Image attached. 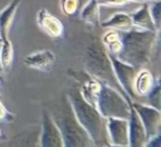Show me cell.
<instances>
[{
    "mask_svg": "<svg viewBox=\"0 0 161 147\" xmlns=\"http://www.w3.org/2000/svg\"><path fill=\"white\" fill-rule=\"evenodd\" d=\"M158 32L132 27L120 34L121 49L116 56L121 62L139 68L151 60L158 42Z\"/></svg>",
    "mask_w": 161,
    "mask_h": 147,
    "instance_id": "6da1fadb",
    "label": "cell"
},
{
    "mask_svg": "<svg viewBox=\"0 0 161 147\" xmlns=\"http://www.w3.org/2000/svg\"><path fill=\"white\" fill-rule=\"evenodd\" d=\"M77 122L88 134L95 147H105L108 144L106 119L102 116L96 107L84 100L80 89L73 88L66 94Z\"/></svg>",
    "mask_w": 161,
    "mask_h": 147,
    "instance_id": "7a4b0ae2",
    "label": "cell"
},
{
    "mask_svg": "<svg viewBox=\"0 0 161 147\" xmlns=\"http://www.w3.org/2000/svg\"><path fill=\"white\" fill-rule=\"evenodd\" d=\"M47 110L60 131L64 147H95L88 134L76 120L66 96Z\"/></svg>",
    "mask_w": 161,
    "mask_h": 147,
    "instance_id": "3957f363",
    "label": "cell"
},
{
    "mask_svg": "<svg viewBox=\"0 0 161 147\" xmlns=\"http://www.w3.org/2000/svg\"><path fill=\"white\" fill-rule=\"evenodd\" d=\"M84 59H85L86 74H88L91 77L95 78L96 80L101 81L102 84H105V85H108L114 89L118 90L125 96V98L128 101H130L117 83V79L115 77L114 70L112 67V63L109 59V55H108L104 45L102 44L101 40L94 38L91 42V44L86 48Z\"/></svg>",
    "mask_w": 161,
    "mask_h": 147,
    "instance_id": "277c9868",
    "label": "cell"
},
{
    "mask_svg": "<svg viewBox=\"0 0 161 147\" xmlns=\"http://www.w3.org/2000/svg\"><path fill=\"white\" fill-rule=\"evenodd\" d=\"M130 104L131 102L128 101L121 92L108 85L101 84L96 98V109L106 120L110 118L128 120Z\"/></svg>",
    "mask_w": 161,
    "mask_h": 147,
    "instance_id": "5b68a950",
    "label": "cell"
},
{
    "mask_svg": "<svg viewBox=\"0 0 161 147\" xmlns=\"http://www.w3.org/2000/svg\"><path fill=\"white\" fill-rule=\"evenodd\" d=\"M109 59L110 63H112V67L113 70H114L115 77L117 79V83L120 86L121 90L126 94V97L132 102L134 99L137 97L134 90L135 78H136V75L138 73L137 68L131 66V65L121 62L116 56L109 55Z\"/></svg>",
    "mask_w": 161,
    "mask_h": 147,
    "instance_id": "8992f818",
    "label": "cell"
},
{
    "mask_svg": "<svg viewBox=\"0 0 161 147\" xmlns=\"http://www.w3.org/2000/svg\"><path fill=\"white\" fill-rule=\"evenodd\" d=\"M131 108L138 115L139 120L143 125V129L147 134V137L150 138L152 136L160 134L161 126V112L160 110L141 102H131Z\"/></svg>",
    "mask_w": 161,
    "mask_h": 147,
    "instance_id": "52a82bcc",
    "label": "cell"
},
{
    "mask_svg": "<svg viewBox=\"0 0 161 147\" xmlns=\"http://www.w3.org/2000/svg\"><path fill=\"white\" fill-rule=\"evenodd\" d=\"M39 147H64L60 131L47 108H43L41 114Z\"/></svg>",
    "mask_w": 161,
    "mask_h": 147,
    "instance_id": "ba28073f",
    "label": "cell"
},
{
    "mask_svg": "<svg viewBox=\"0 0 161 147\" xmlns=\"http://www.w3.org/2000/svg\"><path fill=\"white\" fill-rule=\"evenodd\" d=\"M106 131L109 145L128 147V120L115 118L107 119Z\"/></svg>",
    "mask_w": 161,
    "mask_h": 147,
    "instance_id": "9c48e42d",
    "label": "cell"
},
{
    "mask_svg": "<svg viewBox=\"0 0 161 147\" xmlns=\"http://www.w3.org/2000/svg\"><path fill=\"white\" fill-rule=\"evenodd\" d=\"M56 62V56L50 49L36 51L23 57V64L25 67L36 70L49 71Z\"/></svg>",
    "mask_w": 161,
    "mask_h": 147,
    "instance_id": "30bf717a",
    "label": "cell"
},
{
    "mask_svg": "<svg viewBox=\"0 0 161 147\" xmlns=\"http://www.w3.org/2000/svg\"><path fill=\"white\" fill-rule=\"evenodd\" d=\"M148 137L141 121L131 108L128 118V147H145Z\"/></svg>",
    "mask_w": 161,
    "mask_h": 147,
    "instance_id": "8fae6325",
    "label": "cell"
},
{
    "mask_svg": "<svg viewBox=\"0 0 161 147\" xmlns=\"http://www.w3.org/2000/svg\"><path fill=\"white\" fill-rule=\"evenodd\" d=\"M38 24L45 33L53 38H61L64 32V27L58 18L51 14L45 8H41L36 13Z\"/></svg>",
    "mask_w": 161,
    "mask_h": 147,
    "instance_id": "7c38bea8",
    "label": "cell"
},
{
    "mask_svg": "<svg viewBox=\"0 0 161 147\" xmlns=\"http://www.w3.org/2000/svg\"><path fill=\"white\" fill-rule=\"evenodd\" d=\"M22 0H12L11 3L0 12V40H9V32L16 18L20 3Z\"/></svg>",
    "mask_w": 161,
    "mask_h": 147,
    "instance_id": "4fadbf2b",
    "label": "cell"
},
{
    "mask_svg": "<svg viewBox=\"0 0 161 147\" xmlns=\"http://www.w3.org/2000/svg\"><path fill=\"white\" fill-rule=\"evenodd\" d=\"M129 16L131 18L132 27L143 30H149V31H156V28H154L151 16H150L149 3H143L136 11L130 13Z\"/></svg>",
    "mask_w": 161,
    "mask_h": 147,
    "instance_id": "5bb4252c",
    "label": "cell"
},
{
    "mask_svg": "<svg viewBox=\"0 0 161 147\" xmlns=\"http://www.w3.org/2000/svg\"><path fill=\"white\" fill-rule=\"evenodd\" d=\"M156 84L153 75L148 69H141L137 73L134 83V90L137 97L147 96Z\"/></svg>",
    "mask_w": 161,
    "mask_h": 147,
    "instance_id": "9a60e30c",
    "label": "cell"
},
{
    "mask_svg": "<svg viewBox=\"0 0 161 147\" xmlns=\"http://www.w3.org/2000/svg\"><path fill=\"white\" fill-rule=\"evenodd\" d=\"M101 27L108 30H120V31H127L132 28L131 18L128 13L125 12H116L109 19L103 21Z\"/></svg>",
    "mask_w": 161,
    "mask_h": 147,
    "instance_id": "2e32d148",
    "label": "cell"
},
{
    "mask_svg": "<svg viewBox=\"0 0 161 147\" xmlns=\"http://www.w3.org/2000/svg\"><path fill=\"white\" fill-rule=\"evenodd\" d=\"M80 19L85 23L92 25L101 24V6L98 0H88L80 11Z\"/></svg>",
    "mask_w": 161,
    "mask_h": 147,
    "instance_id": "e0dca14e",
    "label": "cell"
},
{
    "mask_svg": "<svg viewBox=\"0 0 161 147\" xmlns=\"http://www.w3.org/2000/svg\"><path fill=\"white\" fill-rule=\"evenodd\" d=\"M101 42L109 55L117 56L121 49L120 33L116 30H108L105 32L102 36Z\"/></svg>",
    "mask_w": 161,
    "mask_h": 147,
    "instance_id": "ac0fdd59",
    "label": "cell"
},
{
    "mask_svg": "<svg viewBox=\"0 0 161 147\" xmlns=\"http://www.w3.org/2000/svg\"><path fill=\"white\" fill-rule=\"evenodd\" d=\"M40 129H29L19 134L10 147H39Z\"/></svg>",
    "mask_w": 161,
    "mask_h": 147,
    "instance_id": "d6986e66",
    "label": "cell"
},
{
    "mask_svg": "<svg viewBox=\"0 0 161 147\" xmlns=\"http://www.w3.org/2000/svg\"><path fill=\"white\" fill-rule=\"evenodd\" d=\"M14 63V45L10 40L1 41L0 44V66L3 73L10 71Z\"/></svg>",
    "mask_w": 161,
    "mask_h": 147,
    "instance_id": "ffe728a7",
    "label": "cell"
},
{
    "mask_svg": "<svg viewBox=\"0 0 161 147\" xmlns=\"http://www.w3.org/2000/svg\"><path fill=\"white\" fill-rule=\"evenodd\" d=\"M149 10H150V16H151L152 22L156 28V31L160 32L161 28V3L160 1H154L151 5H149Z\"/></svg>",
    "mask_w": 161,
    "mask_h": 147,
    "instance_id": "44dd1931",
    "label": "cell"
},
{
    "mask_svg": "<svg viewBox=\"0 0 161 147\" xmlns=\"http://www.w3.org/2000/svg\"><path fill=\"white\" fill-rule=\"evenodd\" d=\"M61 11L67 17H71L77 12L80 8V0H60Z\"/></svg>",
    "mask_w": 161,
    "mask_h": 147,
    "instance_id": "7402d4cb",
    "label": "cell"
},
{
    "mask_svg": "<svg viewBox=\"0 0 161 147\" xmlns=\"http://www.w3.org/2000/svg\"><path fill=\"white\" fill-rule=\"evenodd\" d=\"M147 97L149 99V105L160 110V83L159 80H156V84L147 94Z\"/></svg>",
    "mask_w": 161,
    "mask_h": 147,
    "instance_id": "603a6c76",
    "label": "cell"
},
{
    "mask_svg": "<svg viewBox=\"0 0 161 147\" xmlns=\"http://www.w3.org/2000/svg\"><path fill=\"white\" fill-rule=\"evenodd\" d=\"M14 119V114L10 113V112L6 109L5 105L0 102V122H3V121H5V122H12Z\"/></svg>",
    "mask_w": 161,
    "mask_h": 147,
    "instance_id": "cb8c5ba5",
    "label": "cell"
},
{
    "mask_svg": "<svg viewBox=\"0 0 161 147\" xmlns=\"http://www.w3.org/2000/svg\"><path fill=\"white\" fill-rule=\"evenodd\" d=\"M129 0H98L99 6H106V7H119L124 6Z\"/></svg>",
    "mask_w": 161,
    "mask_h": 147,
    "instance_id": "d4e9b609",
    "label": "cell"
},
{
    "mask_svg": "<svg viewBox=\"0 0 161 147\" xmlns=\"http://www.w3.org/2000/svg\"><path fill=\"white\" fill-rule=\"evenodd\" d=\"M145 147H161V135L160 134H157V135L148 138L147 142H146V144H145Z\"/></svg>",
    "mask_w": 161,
    "mask_h": 147,
    "instance_id": "484cf974",
    "label": "cell"
},
{
    "mask_svg": "<svg viewBox=\"0 0 161 147\" xmlns=\"http://www.w3.org/2000/svg\"><path fill=\"white\" fill-rule=\"evenodd\" d=\"M130 1V0H129ZM131 1H142V3H147V1H152V3H154V1H160V0H131Z\"/></svg>",
    "mask_w": 161,
    "mask_h": 147,
    "instance_id": "4316f807",
    "label": "cell"
},
{
    "mask_svg": "<svg viewBox=\"0 0 161 147\" xmlns=\"http://www.w3.org/2000/svg\"><path fill=\"white\" fill-rule=\"evenodd\" d=\"M105 147H121V146H115V145H107Z\"/></svg>",
    "mask_w": 161,
    "mask_h": 147,
    "instance_id": "83f0119b",
    "label": "cell"
},
{
    "mask_svg": "<svg viewBox=\"0 0 161 147\" xmlns=\"http://www.w3.org/2000/svg\"><path fill=\"white\" fill-rule=\"evenodd\" d=\"M1 135H3V133H1V129H0V138H1Z\"/></svg>",
    "mask_w": 161,
    "mask_h": 147,
    "instance_id": "f1b7e54d",
    "label": "cell"
},
{
    "mask_svg": "<svg viewBox=\"0 0 161 147\" xmlns=\"http://www.w3.org/2000/svg\"><path fill=\"white\" fill-rule=\"evenodd\" d=\"M0 84H1V79H0Z\"/></svg>",
    "mask_w": 161,
    "mask_h": 147,
    "instance_id": "f546056e",
    "label": "cell"
}]
</instances>
